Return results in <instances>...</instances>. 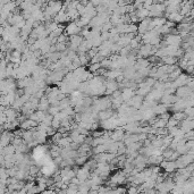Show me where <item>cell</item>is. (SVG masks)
Returning a JSON list of instances; mask_svg holds the SVG:
<instances>
[{"mask_svg":"<svg viewBox=\"0 0 194 194\" xmlns=\"http://www.w3.org/2000/svg\"><path fill=\"white\" fill-rule=\"evenodd\" d=\"M156 81H157V80H154V78L151 77V76H150V77H148V78H145V83L149 85V86H152V85L154 84V82H156Z\"/></svg>","mask_w":194,"mask_h":194,"instance_id":"d4e9b609","label":"cell"},{"mask_svg":"<svg viewBox=\"0 0 194 194\" xmlns=\"http://www.w3.org/2000/svg\"><path fill=\"white\" fill-rule=\"evenodd\" d=\"M178 125V122L176 120L175 118H173L171 116L168 118V120H167V128H170V127H174V126H177Z\"/></svg>","mask_w":194,"mask_h":194,"instance_id":"d6986e66","label":"cell"},{"mask_svg":"<svg viewBox=\"0 0 194 194\" xmlns=\"http://www.w3.org/2000/svg\"><path fill=\"white\" fill-rule=\"evenodd\" d=\"M166 16L168 18L170 22H173V23H180L182 21H183V18L184 16L179 13V11H173V13H169V14H166Z\"/></svg>","mask_w":194,"mask_h":194,"instance_id":"5b68a950","label":"cell"},{"mask_svg":"<svg viewBox=\"0 0 194 194\" xmlns=\"http://www.w3.org/2000/svg\"><path fill=\"white\" fill-rule=\"evenodd\" d=\"M152 126L156 127V128H162V127H166L167 126V120H166V119H162V118L157 117L156 122H154V124H153Z\"/></svg>","mask_w":194,"mask_h":194,"instance_id":"8fae6325","label":"cell"},{"mask_svg":"<svg viewBox=\"0 0 194 194\" xmlns=\"http://www.w3.org/2000/svg\"><path fill=\"white\" fill-rule=\"evenodd\" d=\"M49 114H51L52 116H55L56 114H58L60 111V109H59V107L58 106H50L49 108H48V110H47Z\"/></svg>","mask_w":194,"mask_h":194,"instance_id":"ffe728a7","label":"cell"},{"mask_svg":"<svg viewBox=\"0 0 194 194\" xmlns=\"http://www.w3.org/2000/svg\"><path fill=\"white\" fill-rule=\"evenodd\" d=\"M171 117L175 118L177 122H182V120H184V119L186 118V115L184 114L183 110H179V111H175V112L171 115Z\"/></svg>","mask_w":194,"mask_h":194,"instance_id":"7c38bea8","label":"cell"},{"mask_svg":"<svg viewBox=\"0 0 194 194\" xmlns=\"http://www.w3.org/2000/svg\"><path fill=\"white\" fill-rule=\"evenodd\" d=\"M165 169V171L167 174H170V173H175L176 171V165H175V161H170L167 160L166 161V165L162 167Z\"/></svg>","mask_w":194,"mask_h":194,"instance_id":"9c48e42d","label":"cell"},{"mask_svg":"<svg viewBox=\"0 0 194 194\" xmlns=\"http://www.w3.org/2000/svg\"><path fill=\"white\" fill-rule=\"evenodd\" d=\"M87 159H89L87 156H77L74 160H75L76 165H78V166H83L85 162L87 161Z\"/></svg>","mask_w":194,"mask_h":194,"instance_id":"5bb4252c","label":"cell"},{"mask_svg":"<svg viewBox=\"0 0 194 194\" xmlns=\"http://www.w3.org/2000/svg\"><path fill=\"white\" fill-rule=\"evenodd\" d=\"M167 45H179L180 47V43H182V38L178 35V34H168L165 40H163Z\"/></svg>","mask_w":194,"mask_h":194,"instance_id":"6da1fadb","label":"cell"},{"mask_svg":"<svg viewBox=\"0 0 194 194\" xmlns=\"http://www.w3.org/2000/svg\"><path fill=\"white\" fill-rule=\"evenodd\" d=\"M38 124H39V123L35 122V120L26 118V119H24L23 122L19 123V127H21L22 129H31V128H33V127L38 126Z\"/></svg>","mask_w":194,"mask_h":194,"instance_id":"277c9868","label":"cell"},{"mask_svg":"<svg viewBox=\"0 0 194 194\" xmlns=\"http://www.w3.org/2000/svg\"><path fill=\"white\" fill-rule=\"evenodd\" d=\"M100 67H101V64H100V63H93V64H90L87 70L91 72V73H94V72H97Z\"/></svg>","mask_w":194,"mask_h":194,"instance_id":"ac0fdd59","label":"cell"},{"mask_svg":"<svg viewBox=\"0 0 194 194\" xmlns=\"http://www.w3.org/2000/svg\"><path fill=\"white\" fill-rule=\"evenodd\" d=\"M134 94H135V91L133 90V89H131V87H124V89H123V91H122L120 97H122L123 101L126 102L127 100H129V99H131Z\"/></svg>","mask_w":194,"mask_h":194,"instance_id":"8992f818","label":"cell"},{"mask_svg":"<svg viewBox=\"0 0 194 194\" xmlns=\"http://www.w3.org/2000/svg\"><path fill=\"white\" fill-rule=\"evenodd\" d=\"M5 114H6V117H7V122H13L18 116V111L16 109H14L13 107H7V109L5 110Z\"/></svg>","mask_w":194,"mask_h":194,"instance_id":"52a82bcc","label":"cell"},{"mask_svg":"<svg viewBox=\"0 0 194 194\" xmlns=\"http://www.w3.org/2000/svg\"><path fill=\"white\" fill-rule=\"evenodd\" d=\"M78 58H80V61H81V66H85L90 63V58L87 57L86 53H83V55H78Z\"/></svg>","mask_w":194,"mask_h":194,"instance_id":"e0dca14e","label":"cell"},{"mask_svg":"<svg viewBox=\"0 0 194 194\" xmlns=\"http://www.w3.org/2000/svg\"><path fill=\"white\" fill-rule=\"evenodd\" d=\"M150 91H151V86H144V87L137 89V91H136L135 93L139 94V95H141V97H145Z\"/></svg>","mask_w":194,"mask_h":194,"instance_id":"4fadbf2b","label":"cell"},{"mask_svg":"<svg viewBox=\"0 0 194 194\" xmlns=\"http://www.w3.org/2000/svg\"><path fill=\"white\" fill-rule=\"evenodd\" d=\"M13 153H15V146L11 143L4 146V156L5 154H13Z\"/></svg>","mask_w":194,"mask_h":194,"instance_id":"2e32d148","label":"cell"},{"mask_svg":"<svg viewBox=\"0 0 194 194\" xmlns=\"http://www.w3.org/2000/svg\"><path fill=\"white\" fill-rule=\"evenodd\" d=\"M81 30H82V27L77 26L75 22L73 21V22L69 23L67 25V27L65 28V32H64V33L66 34V35H68V36H70V35H74V34H80Z\"/></svg>","mask_w":194,"mask_h":194,"instance_id":"3957f363","label":"cell"},{"mask_svg":"<svg viewBox=\"0 0 194 194\" xmlns=\"http://www.w3.org/2000/svg\"><path fill=\"white\" fill-rule=\"evenodd\" d=\"M39 171H40V167H38V166H35V165H30V167H28V170H27V173L30 174V175H32V176H36L38 174H39Z\"/></svg>","mask_w":194,"mask_h":194,"instance_id":"9a60e30c","label":"cell"},{"mask_svg":"<svg viewBox=\"0 0 194 194\" xmlns=\"http://www.w3.org/2000/svg\"><path fill=\"white\" fill-rule=\"evenodd\" d=\"M2 33H4V27L0 25V36H2Z\"/></svg>","mask_w":194,"mask_h":194,"instance_id":"484cf974","label":"cell"},{"mask_svg":"<svg viewBox=\"0 0 194 194\" xmlns=\"http://www.w3.org/2000/svg\"><path fill=\"white\" fill-rule=\"evenodd\" d=\"M175 150H176L179 154H185V153H187V151H188V149L186 148L185 144H184V145H177Z\"/></svg>","mask_w":194,"mask_h":194,"instance_id":"44dd1931","label":"cell"},{"mask_svg":"<svg viewBox=\"0 0 194 194\" xmlns=\"http://www.w3.org/2000/svg\"><path fill=\"white\" fill-rule=\"evenodd\" d=\"M60 122H61L60 119L56 118V117H53V118H52V120H51V127H53V128L57 131V129H58V128L60 127Z\"/></svg>","mask_w":194,"mask_h":194,"instance_id":"7402d4cb","label":"cell"},{"mask_svg":"<svg viewBox=\"0 0 194 194\" xmlns=\"http://www.w3.org/2000/svg\"><path fill=\"white\" fill-rule=\"evenodd\" d=\"M0 154H4V146L0 145Z\"/></svg>","mask_w":194,"mask_h":194,"instance_id":"4316f807","label":"cell"},{"mask_svg":"<svg viewBox=\"0 0 194 194\" xmlns=\"http://www.w3.org/2000/svg\"><path fill=\"white\" fill-rule=\"evenodd\" d=\"M82 40H83V38L80 34H74V35H70L69 36V43L70 44H74L76 47H78L81 44Z\"/></svg>","mask_w":194,"mask_h":194,"instance_id":"30bf717a","label":"cell"},{"mask_svg":"<svg viewBox=\"0 0 194 194\" xmlns=\"http://www.w3.org/2000/svg\"><path fill=\"white\" fill-rule=\"evenodd\" d=\"M38 190H39V192H43L45 188H48V186L45 183H38Z\"/></svg>","mask_w":194,"mask_h":194,"instance_id":"cb8c5ba5","label":"cell"},{"mask_svg":"<svg viewBox=\"0 0 194 194\" xmlns=\"http://www.w3.org/2000/svg\"><path fill=\"white\" fill-rule=\"evenodd\" d=\"M55 47H56V50L58 51V52H63V51H65L67 48H66V43H59L57 42L55 44Z\"/></svg>","mask_w":194,"mask_h":194,"instance_id":"603a6c76","label":"cell"},{"mask_svg":"<svg viewBox=\"0 0 194 194\" xmlns=\"http://www.w3.org/2000/svg\"><path fill=\"white\" fill-rule=\"evenodd\" d=\"M111 116H112V109H111V108H108V109L98 111V118L101 119V120H104V119L110 118Z\"/></svg>","mask_w":194,"mask_h":194,"instance_id":"ba28073f","label":"cell"},{"mask_svg":"<svg viewBox=\"0 0 194 194\" xmlns=\"http://www.w3.org/2000/svg\"><path fill=\"white\" fill-rule=\"evenodd\" d=\"M126 176L127 175L124 171H119V173H116L114 176H111L109 180L115 183V184H117V185H120V184L126 183Z\"/></svg>","mask_w":194,"mask_h":194,"instance_id":"7a4b0ae2","label":"cell"}]
</instances>
